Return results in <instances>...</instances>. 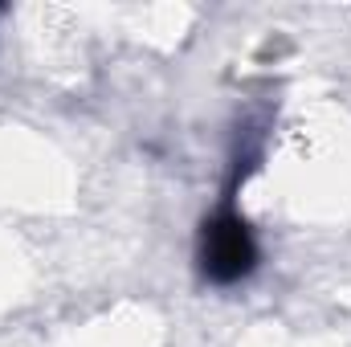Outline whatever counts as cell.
I'll return each mask as SVG.
<instances>
[{"label":"cell","instance_id":"6da1fadb","mask_svg":"<svg viewBox=\"0 0 351 347\" xmlns=\"http://www.w3.org/2000/svg\"><path fill=\"white\" fill-rule=\"evenodd\" d=\"M196 261H200L204 282L213 286H233L258 270V237L233 204H221L204 221L200 241H196Z\"/></svg>","mask_w":351,"mask_h":347}]
</instances>
